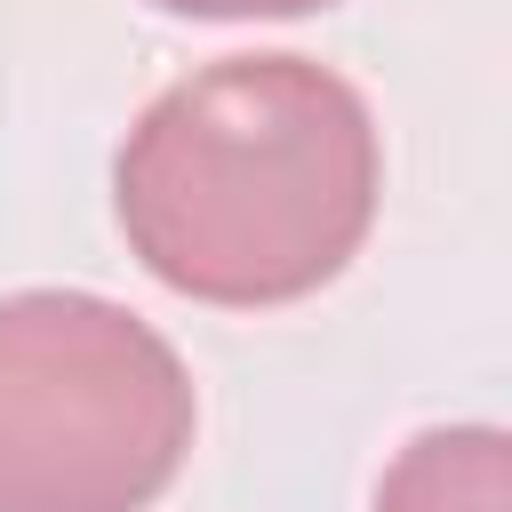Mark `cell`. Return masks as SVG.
Wrapping results in <instances>:
<instances>
[{"instance_id": "cell-1", "label": "cell", "mask_w": 512, "mask_h": 512, "mask_svg": "<svg viewBox=\"0 0 512 512\" xmlns=\"http://www.w3.org/2000/svg\"><path fill=\"white\" fill-rule=\"evenodd\" d=\"M384 192L368 96L312 56H224L160 88L120 160L112 208L128 256L224 312H264L328 288Z\"/></svg>"}, {"instance_id": "cell-4", "label": "cell", "mask_w": 512, "mask_h": 512, "mask_svg": "<svg viewBox=\"0 0 512 512\" xmlns=\"http://www.w3.org/2000/svg\"><path fill=\"white\" fill-rule=\"evenodd\" d=\"M168 16H216V24H240V16H312L328 0H152Z\"/></svg>"}, {"instance_id": "cell-2", "label": "cell", "mask_w": 512, "mask_h": 512, "mask_svg": "<svg viewBox=\"0 0 512 512\" xmlns=\"http://www.w3.org/2000/svg\"><path fill=\"white\" fill-rule=\"evenodd\" d=\"M176 344L112 296H0V512H144L192 456Z\"/></svg>"}, {"instance_id": "cell-3", "label": "cell", "mask_w": 512, "mask_h": 512, "mask_svg": "<svg viewBox=\"0 0 512 512\" xmlns=\"http://www.w3.org/2000/svg\"><path fill=\"white\" fill-rule=\"evenodd\" d=\"M376 512H512V440L496 424L416 432L384 464Z\"/></svg>"}]
</instances>
